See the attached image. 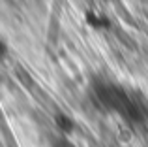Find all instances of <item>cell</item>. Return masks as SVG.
I'll use <instances>...</instances> for the list:
<instances>
[{"label":"cell","instance_id":"6da1fadb","mask_svg":"<svg viewBox=\"0 0 148 147\" xmlns=\"http://www.w3.org/2000/svg\"><path fill=\"white\" fill-rule=\"evenodd\" d=\"M88 96L99 111L116 115L126 125L135 128L148 125V96L141 89L114 77L96 76L88 85Z\"/></svg>","mask_w":148,"mask_h":147},{"label":"cell","instance_id":"7a4b0ae2","mask_svg":"<svg viewBox=\"0 0 148 147\" xmlns=\"http://www.w3.org/2000/svg\"><path fill=\"white\" fill-rule=\"evenodd\" d=\"M53 147H77V145L73 144V141L69 140L68 136H60V138H58V140H54Z\"/></svg>","mask_w":148,"mask_h":147},{"label":"cell","instance_id":"3957f363","mask_svg":"<svg viewBox=\"0 0 148 147\" xmlns=\"http://www.w3.org/2000/svg\"><path fill=\"white\" fill-rule=\"evenodd\" d=\"M6 53H8V45H6V42L0 38V60L6 57Z\"/></svg>","mask_w":148,"mask_h":147}]
</instances>
